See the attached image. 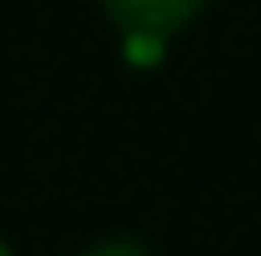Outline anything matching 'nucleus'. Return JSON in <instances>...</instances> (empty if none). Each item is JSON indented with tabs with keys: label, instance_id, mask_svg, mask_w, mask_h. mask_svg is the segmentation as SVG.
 I'll return each instance as SVG.
<instances>
[{
	"label": "nucleus",
	"instance_id": "f257e3e1",
	"mask_svg": "<svg viewBox=\"0 0 261 256\" xmlns=\"http://www.w3.org/2000/svg\"><path fill=\"white\" fill-rule=\"evenodd\" d=\"M100 5H106L111 25L121 35L146 31V35H166V40H171L206 0H100Z\"/></svg>",
	"mask_w": 261,
	"mask_h": 256
},
{
	"label": "nucleus",
	"instance_id": "f03ea898",
	"mask_svg": "<svg viewBox=\"0 0 261 256\" xmlns=\"http://www.w3.org/2000/svg\"><path fill=\"white\" fill-rule=\"evenodd\" d=\"M121 50H126V61L130 65H161V56H166V35H146V31H130V35H121Z\"/></svg>",
	"mask_w": 261,
	"mask_h": 256
},
{
	"label": "nucleus",
	"instance_id": "7ed1b4c3",
	"mask_svg": "<svg viewBox=\"0 0 261 256\" xmlns=\"http://www.w3.org/2000/svg\"><path fill=\"white\" fill-rule=\"evenodd\" d=\"M81 256H151V246L136 241V236H100V241H91Z\"/></svg>",
	"mask_w": 261,
	"mask_h": 256
},
{
	"label": "nucleus",
	"instance_id": "20e7f679",
	"mask_svg": "<svg viewBox=\"0 0 261 256\" xmlns=\"http://www.w3.org/2000/svg\"><path fill=\"white\" fill-rule=\"evenodd\" d=\"M0 256H15V246H10V241H5V236H0Z\"/></svg>",
	"mask_w": 261,
	"mask_h": 256
}]
</instances>
